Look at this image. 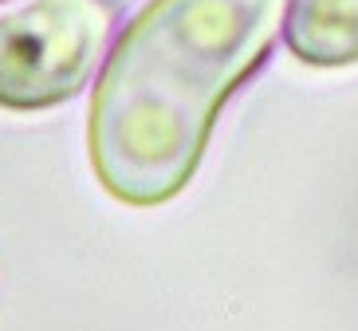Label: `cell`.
Instances as JSON below:
<instances>
[{
	"instance_id": "1",
	"label": "cell",
	"mask_w": 358,
	"mask_h": 331,
	"mask_svg": "<svg viewBox=\"0 0 358 331\" xmlns=\"http://www.w3.org/2000/svg\"><path fill=\"white\" fill-rule=\"evenodd\" d=\"M284 0H150L91 99L87 154L115 202L162 205L197 174L221 103L264 64Z\"/></svg>"
},
{
	"instance_id": "2",
	"label": "cell",
	"mask_w": 358,
	"mask_h": 331,
	"mask_svg": "<svg viewBox=\"0 0 358 331\" xmlns=\"http://www.w3.org/2000/svg\"><path fill=\"white\" fill-rule=\"evenodd\" d=\"M115 28L110 0H24L0 16V107L48 111L83 91Z\"/></svg>"
},
{
	"instance_id": "3",
	"label": "cell",
	"mask_w": 358,
	"mask_h": 331,
	"mask_svg": "<svg viewBox=\"0 0 358 331\" xmlns=\"http://www.w3.org/2000/svg\"><path fill=\"white\" fill-rule=\"evenodd\" d=\"M284 40L307 67L358 64V0H287Z\"/></svg>"
}]
</instances>
